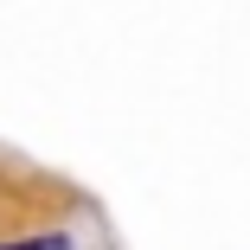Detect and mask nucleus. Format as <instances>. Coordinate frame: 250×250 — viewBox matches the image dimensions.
Returning a JSON list of instances; mask_svg holds the SVG:
<instances>
[{
    "instance_id": "1",
    "label": "nucleus",
    "mask_w": 250,
    "mask_h": 250,
    "mask_svg": "<svg viewBox=\"0 0 250 250\" xmlns=\"http://www.w3.org/2000/svg\"><path fill=\"white\" fill-rule=\"evenodd\" d=\"M0 250H71V237H20V244H0Z\"/></svg>"
}]
</instances>
